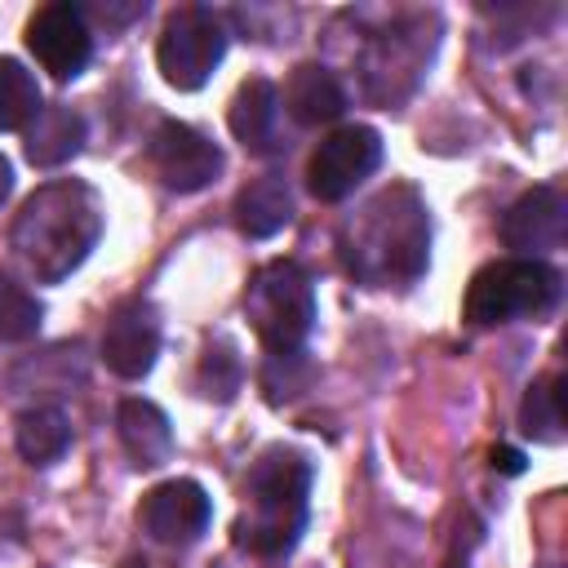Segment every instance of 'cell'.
Instances as JSON below:
<instances>
[{
	"instance_id": "cell-15",
	"label": "cell",
	"mask_w": 568,
	"mask_h": 568,
	"mask_svg": "<svg viewBox=\"0 0 568 568\" xmlns=\"http://www.w3.org/2000/svg\"><path fill=\"white\" fill-rule=\"evenodd\" d=\"M115 430H120V444L124 453L133 457V466L151 470V466H164L173 457V426H169V413L151 399H124L120 413H115Z\"/></svg>"
},
{
	"instance_id": "cell-6",
	"label": "cell",
	"mask_w": 568,
	"mask_h": 568,
	"mask_svg": "<svg viewBox=\"0 0 568 568\" xmlns=\"http://www.w3.org/2000/svg\"><path fill=\"white\" fill-rule=\"evenodd\" d=\"M222 58H226V27L209 4H182L164 18L155 67L173 89L182 93L204 89Z\"/></svg>"
},
{
	"instance_id": "cell-7",
	"label": "cell",
	"mask_w": 568,
	"mask_h": 568,
	"mask_svg": "<svg viewBox=\"0 0 568 568\" xmlns=\"http://www.w3.org/2000/svg\"><path fill=\"white\" fill-rule=\"evenodd\" d=\"M382 164V133L368 124H342L333 129L306 160V186L315 200L337 204L346 200L364 178H373Z\"/></svg>"
},
{
	"instance_id": "cell-1",
	"label": "cell",
	"mask_w": 568,
	"mask_h": 568,
	"mask_svg": "<svg viewBox=\"0 0 568 568\" xmlns=\"http://www.w3.org/2000/svg\"><path fill=\"white\" fill-rule=\"evenodd\" d=\"M346 271L368 288H404L430 262V217L413 186L377 191L337 235Z\"/></svg>"
},
{
	"instance_id": "cell-2",
	"label": "cell",
	"mask_w": 568,
	"mask_h": 568,
	"mask_svg": "<svg viewBox=\"0 0 568 568\" xmlns=\"http://www.w3.org/2000/svg\"><path fill=\"white\" fill-rule=\"evenodd\" d=\"M102 200L80 178H58L31 191L9 226L13 253L31 266L36 280L58 284L67 280L102 240Z\"/></svg>"
},
{
	"instance_id": "cell-10",
	"label": "cell",
	"mask_w": 568,
	"mask_h": 568,
	"mask_svg": "<svg viewBox=\"0 0 568 568\" xmlns=\"http://www.w3.org/2000/svg\"><path fill=\"white\" fill-rule=\"evenodd\" d=\"M209 519H213V501L195 479H164V484L146 488L142 501H138V524L160 546L200 541Z\"/></svg>"
},
{
	"instance_id": "cell-5",
	"label": "cell",
	"mask_w": 568,
	"mask_h": 568,
	"mask_svg": "<svg viewBox=\"0 0 568 568\" xmlns=\"http://www.w3.org/2000/svg\"><path fill=\"white\" fill-rule=\"evenodd\" d=\"M559 302V271L541 257H497L479 266L466 284V320L475 328H497L510 320H537Z\"/></svg>"
},
{
	"instance_id": "cell-12",
	"label": "cell",
	"mask_w": 568,
	"mask_h": 568,
	"mask_svg": "<svg viewBox=\"0 0 568 568\" xmlns=\"http://www.w3.org/2000/svg\"><path fill=\"white\" fill-rule=\"evenodd\" d=\"M155 355H160V315L151 302L142 297H129L111 311L106 328H102V364L124 377V382H138L155 368Z\"/></svg>"
},
{
	"instance_id": "cell-24",
	"label": "cell",
	"mask_w": 568,
	"mask_h": 568,
	"mask_svg": "<svg viewBox=\"0 0 568 568\" xmlns=\"http://www.w3.org/2000/svg\"><path fill=\"white\" fill-rule=\"evenodd\" d=\"M488 466H493V470H501V475H519V470H524V453H519V448L497 444V448L488 453Z\"/></svg>"
},
{
	"instance_id": "cell-3",
	"label": "cell",
	"mask_w": 568,
	"mask_h": 568,
	"mask_svg": "<svg viewBox=\"0 0 568 568\" xmlns=\"http://www.w3.org/2000/svg\"><path fill=\"white\" fill-rule=\"evenodd\" d=\"M311 462L297 448L271 444L244 475V510L235 519V541L257 559H284L306 528Z\"/></svg>"
},
{
	"instance_id": "cell-23",
	"label": "cell",
	"mask_w": 568,
	"mask_h": 568,
	"mask_svg": "<svg viewBox=\"0 0 568 568\" xmlns=\"http://www.w3.org/2000/svg\"><path fill=\"white\" fill-rule=\"evenodd\" d=\"M195 386L200 395L209 399H231L240 390V359H235V346L217 342L200 355V373H195Z\"/></svg>"
},
{
	"instance_id": "cell-21",
	"label": "cell",
	"mask_w": 568,
	"mask_h": 568,
	"mask_svg": "<svg viewBox=\"0 0 568 568\" xmlns=\"http://www.w3.org/2000/svg\"><path fill=\"white\" fill-rule=\"evenodd\" d=\"M519 426L537 444H559L564 439V377L528 386V395L519 404Z\"/></svg>"
},
{
	"instance_id": "cell-11",
	"label": "cell",
	"mask_w": 568,
	"mask_h": 568,
	"mask_svg": "<svg viewBox=\"0 0 568 568\" xmlns=\"http://www.w3.org/2000/svg\"><path fill=\"white\" fill-rule=\"evenodd\" d=\"M435 49V36H422V22L408 18L390 31H382L364 58V75H368V93L377 102H399L413 84H417V71L426 67Z\"/></svg>"
},
{
	"instance_id": "cell-22",
	"label": "cell",
	"mask_w": 568,
	"mask_h": 568,
	"mask_svg": "<svg viewBox=\"0 0 568 568\" xmlns=\"http://www.w3.org/2000/svg\"><path fill=\"white\" fill-rule=\"evenodd\" d=\"M40 320H44V306L36 293H27L22 284H13L4 271H0V342H27L40 333Z\"/></svg>"
},
{
	"instance_id": "cell-19",
	"label": "cell",
	"mask_w": 568,
	"mask_h": 568,
	"mask_svg": "<svg viewBox=\"0 0 568 568\" xmlns=\"http://www.w3.org/2000/svg\"><path fill=\"white\" fill-rule=\"evenodd\" d=\"M13 444L22 462L31 466H53L71 448V422L62 408H27L13 422Z\"/></svg>"
},
{
	"instance_id": "cell-9",
	"label": "cell",
	"mask_w": 568,
	"mask_h": 568,
	"mask_svg": "<svg viewBox=\"0 0 568 568\" xmlns=\"http://www.w3.org/2000/svg\"><path fill=\"white\" fill-rule=\"evenodd\" d=\"M27 49L53 80H62V84L75 80L93 58V31L84 22V9L71 0L40 4L27 18Z\"/></svg>"
},
{
	"instance_id": "cell-25",
	"label": "cell",
	"mask_w": 568,
	"mask_h": 568,
	"mask_svg": "<svg viewBox=\"0 0 568 568\" xmlns=\"http://www.w3.org/2000/svg\"><path fill=\"white\" fill-rule=\"evenodd\" d=\"M9 191H13V164L0 155V204L9 200Z\"/></svg>"
},
{
	"instance_id": "cell-18",
	"label": "cell",
	"mask_w": 568,
	"mask_h": 568,
	"mask_svg": "<svg viewBox=\"0 0 568 568\" xmlns=\"http://www.w3.org/2000/svg\"><path fill=\"white\" fill-rule=\"evenodd\" d=\"M288 222H293V195H288V186H284L280 173H262V178H253L235 195V226L248 240H271Z\"/></svg>"
},
{
	"instance_id": "cell-20",
	"label": "cell",
	"mask_w": 568,
	"mask_h": 568,
	"mask_svg": "<svg viewBox=\"0 0 568 568\" xmlns=\"http://www.w3.org/2000/svg\"><path fill=\"white\" fill-rule=\"evenodd\" d=\"M44 111L36 75L18 58H0V133H27L31 120Z\"/></svg>"
},
{
	"instance_id": "cell-13",
	"label": "cell",
	"mask_w": 568,
	"mask_h": 568,
	"mask_svg": "<svg viewBox=\"0 0 568 568\" xmlns=\"http://www.w3.org/2000/svg\"><path fill=\"white\" fill-rule=\"evenodd\" d=\"M501 240L506 248H515L519 257H532L541 248L564 244V200L555 186H532L524 191L506 217H501Z\"/></svg>"
},
{
	"instance_id": "cell-14",
	"label": "cell",
	"mask_w": 568,
	"mask_h": 568,
	"mask_svg": "<svg viewBox=\"0 0 568 568\" xmlns=\"http://www.w3.org/2000/svg\"><path fill=\"white\" fill-rule=\"evenodd\" d=\"M284 111L302 124V129H315V124H333L342 111H346V93L337 84V75L320 62H302L293 67V75L284 80V93H280Z\"/></svg>"
},
{
	"instance_id": "cell-17",
	"label": "cell",
	"mask_w": 568,
	"mask_h": 568,
	"mask_svg": "<svg viewBox=\"0 0 568 568\" xmlns=\"http://www.w3.org/2000/svg\"><path fill=\"white\" fill-rule=\"evenodd\" d=\"M84 138H89L84 115L71 111V106H62V102H53V106H44V111L31 120V129H27V160H31L36 169H58V164H67L71 155H80Z\"/></svg>"
},
{
	"instance_id": "cell-16",
	"label": "cell",
	"mask_w": 568,
	"mask_h": 568,
	"mask_svg": "<svg viewBox=\"0 0 568 568\" xmlns=\"http://www.w3.org/2000/svg\"><path fill=\"white\" fill-rule=\"evenodd\" d=\"M275 120H280V89L266 75L244 80L226 106V124L235 142H244L248 151H275Z\"/></svg>"
},
{
	"instance_id": "cell-8",
	"label": "cell",
	"mask_w": 568,
	"mask_h": 568,
	"mask_svg": "<svg viewBox=\"0 0 568 568\" xmlns=\"http://www.w3.org/2000/svg\"><path fill=\"white\" fill-rule=\"evenodd\" d=\"M151 169L160 173V182L178 195H191V191H204L217 173H222V146L200 133L195 124L186 120H160L155 133H151Z\"/></svg>"
},
{
	"instance_id": "cell-4",
	"label": "cell",
	"mask_w": 568,
	"mask_h": 568,
	"mask_svg": "<svg viewBox=\"0 0 568 568\" xmlns=\"http://www.w3.org/2000/svg\"><path fill=\"white\" fill-rule=\"evenodd\" d=\"M244 315H248L257 342L271 355H297L306 333L315 328V284H311V275L288 257L262 262L248 275Z\"/></svg>"
}]
</instances>
